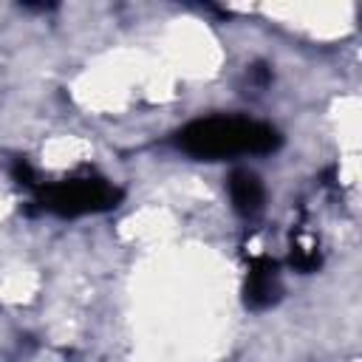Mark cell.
<instances>
[{"mask_svg": "<svg viewBox=\"0 0 362 362\" xmlns=\"http://www.w3.org/2000/svg\"><path fill=\"white\" fill-rule=\"evenodd\" d=\"M280 144L283 136L272 124L246 116H206L184 124L175 133V147L204 161L263 156V153H274Z\"/></svg>", "mask_w": 362, "mask_h": 362, "instance_id": "6da1fadb", "label": "cell"}, {"mask_svg": "<svg viewBox=\"0 0 362 362\" xmlns=\"http://www.w3.org/2000/svg\"><path fill=\"white\" fill-rule=\"evenodd\" d=\"M34 198L40 209L59 215V218H82L116 209L122 201V189L99 175H82V178H62L51 184H40L34 189Z\"/></svg>", "mask_w": 362, "mask_h": 362, "instance_id": "7a4b0ae2", "label": "cell"}, {"mask_svg": "<svg viewBox=\"0 0 362 362\" xmlns=\"http://www.w3.org/2000/svg\"><path fill=\"white\" fill-rule=\"evenodd\" d=\"M283 294V283H280V263L257 255L249 260L246 269V280H243V303L249 311H266L272 308Z\"/></svg>", "mask_w": 362, "mask_h": 362, "instance_id": "3957f363", "label": "cell"}, {"mask_svg": "<svg viewBox=\"0 0 362 362\" xmlns=\"http://www.w3.org/2000/svg\"><path fill=\"white\" fill-rule=\"evenodd\" d=\"M226 189H229V201H232V209L240 215V218H255L260 209H263V201H266V189H263V181L257 173L252 170H232L229 178H226Z\"/></svg>", "mask_w": 362, "mask_h": 362, "instance_id": "277c9868", "label": "cell"}, {"mask_svg": "<svg viewBox=\"0 0 362 362\" xmlns=\"http://www.w3.org/2000/svg\"><path fill=\"white\" fill-rule=\"evenodd\" d=\"M288 263H291V269H297V272H303V274H308V272H314V269H320V249H317V243H311V240H294L291 243V257H288Z\"/></svg>", "mask_w": 362, "mask_h": 362, "instance_id": "5b68a950", "label": "cell"}, {"mask_svg": "<svg viewBox=\"0 0 362 362\" xmlns=\"http://www.w3.org/2000/svg\"><path fill=\"white\" fill-rule=\"evenodd\" d=\"M8 175H11L14 184H20V187H25V189H37V187H40V184H37V173H34V167H31L28 158H23V156L11 158V164H8Z\"/></svg>", "mask_w": 362, "mask_h": 362, "instance_id": "8992f818", "label": "cell"}]
</instances>
